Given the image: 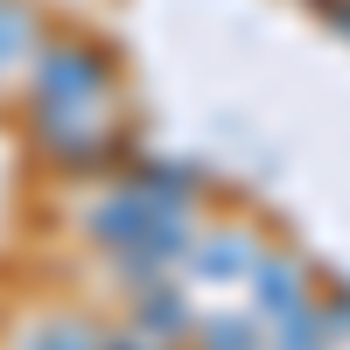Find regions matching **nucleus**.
I'll return each instance as SVG.
<instances>
[{
    "instance_id": "obj_4",
    "label": "nucleus",
    "mask_w": 350,
    "mask_h": 350,
    "mask_svg": "<svg viewBox=\"0 0 350 350\" xmlns=\"http://www.w3.org/2000/svg\"><path fill=\"white\" fill-rule=\"evenodd\" d=\"M245 267H252V252H245V239H211V245L196 252V273H203V280H239Z\"/></svg>"
},
{
    "instance_id": "obj_2",
    "label": "nucleus",
    "mask_w": 350,
    "mask_h": 350,
    "mask_svg": "<svg viewBox=\"0 0 350 350\" xmlns=\"http://www.w3.org/2000/svg\"><path fill=\"white\" fill-rule=\"evenodd\" d=\"M252 280H259V315H267V323H287V315L308 308V287H301V273L287 267V259H259Z\"/></svg>"
},
{
    "instance_id": "obj_1",
    "label": "nucleus",
    "mask_w": 350,
    "mask_h": 350,
    "mask_svg": "<svg viewBox=\"0 0 350 350\" xmlns=\"http://www.w3.org/2000/svg\"><path fill=\"white\" fill-rule=\"evenodd\" d=\"M112 92V56L92 42H56L36 64V98H42V126L49 120H84L98 98Z\"/></svg>"
},
{
    "instance_id": "obj_9",
    "label": "nucleus",
    "mask_w": 350,
    "mask_h": 350,
    "mask_svg": "<svg viewBox=\"0 0 350 350\" xmlns=\"http://www.w3.org/2000/svg\"><path fill=\"white\" fill-rule=\"evenodd\" d=\"M98 350H148V343H98Z\"/></svg>"
},
{
    "instance_id": "obj_5",
    "label": "nucleus",
    "mask_w": 350,
    "mask_h": 350,
    "mask_svg": "<svg viewBox=\"0 0 350 350\" xmlns=\"http://www.w3.org/2000/svg\"><path fill=\"white\" fill-rule=\"evenodd\" d=\"M183 323H189L183 295H175V287H154V295H148V308H140V329H148V336H175Z\"/></svg>"
},
{
    "instance_id": "obj_3",
    "label": "nucleus",
    "mask_w": 350,
    "mask_h": 350,
    "mask_svg": "<svg viewBox=\"0 0 350 350\" xmlns=\"http://www.w3.org/2000/svg\"><path fill=\"white\" fill-rule=\"evenodd\" d=\"M133 189L140 196H148V203H161V211H183V203H189V168H140L133 175Z\"/></svg>"
},
{
    "instance_id": "obj_8",
    "label": "nucleus",
    "mask_w": 350,
    "mask_h": 350,
    "mask_svg": "<svg viewBox=\"0 0 350 350\" xmlns=\"http://www.w3.org/2000/svg\"><path fill=\"white\" fill-rule=\"evenodd\" d=\"M211 350H252V329L245 323H217L211 329Z\"/></svg>"
},
{
    "instance_id": "obj_6",
    "label": "nucleus",
    "mask_w": 350,
    "mask_h": 350,
    "mask_svg": "<svg viewBox=\"0 0 350 350\" xmlns=\"http://www.w3.org/2000/svg\"><path fill=\"white\" fill-rule=\"evenodd\" d=\"M28 42H36V28H28V14L14 8V0H0V70H14L21 56H28Z\"/></svg>"
},
{
    "instance_id": "obj_7",
    "label": "nucleus",
    "mask_w": 350,
    "mask_h": 350,
    "mask_svg": "<svg viewBox=\"0 0 350 350\" xmlns=\"http://www.w3.org/2000/svg\"><path fill=\"white\" fill-rule=\"evenodd\" d=\"M28 350H98V336L77 323V315H64V323H42L36 336H28Z\"/></svg>"
}]
</instances>
